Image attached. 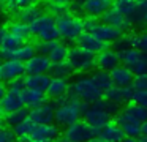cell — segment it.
Masks as SVG:
<instances>
[{
	"mask_svg": "<svg viewBox=\"0 0 147 142\" xmlns=\"http://www.w3.org/2000/svg\"><path fill=\"white\" fill-rule=\"evenodd\" d=\"M84 106L79 100L73 98L71 95L55 101V125L59 128H68V126L74 125L79 122V118L84 114Z\"/></svg>",
	"mask_w": 147,
	"mask_h": 142,
	"instance_id": "obj_1",
	"label": "cell"
},
{
	"mask_svg": "<svg viewBox=\"0 0 147 142\" xmlns=\"http://www.w3.org/2000/svg\"><path fill=\"white\" fill-rule=\"evenodd\" d=\"M70 95L76 100H79L82 104H95L98 103L100 100L105 98V93L98 88L96 82L93 81L92 76H78L73 82H71V90Z\"/></svg>",
	"mask_w": 147,
	"mask_h": 142,
	"instance_id": "obj_2",
	"label": "cell"
},
{
	"mask_svg": "<svg viewBox=\"0 0 147 142\" xmlns=\"http://www.w3.org/2000/svg\"><path fill=\"white\" fill-rule=\"evenodd\" d=\"M68 65L73 69L74 74L84 76L87 73L96 71V55L95 54L87 52L86 49L79 46L70 47V54H68Z\"/></svg>",
	"mask_w": 147,
	"mask_h": 142,
	"instance_id": "obj_3",
	"label": "cell"
},
{
	"mask_svg": "<svg viewBox=\"0 0 147 142\" xmlns=\"http://www.w3.org/2000/svg\"><path fill=\"white\" fill-rule=\"evenodd\" d=\"M57 27L60 38L67 43H78L79 38L86 33L84 19L78 14H67L57 19Z\"/></svg>",
	"mask_w": 147,
	"mask_h": 142,
	"instance_id": "obj_4",
	"label": "cell"
},
{
	"mask_svg": "<svg viewBox=\"0 0 147 142\" xmlns=\"http://www.w3.org/2000/svg\"><path fill=\"white\" fill-rule=\"evenodd\" d=\"M30 28H32L33 38H36L40 43L59 41V38H60L59 27H57V19L54 16L48 14V13H43L41 17L30 25Z\"/></svg>",
	"mask_w": 147,
	"mask_h": 142,
	"instance_id": "obj_5",
	"label": "cell"
},
{
	"mask_svg": "<svg viewBox=\"0 0 147 142\" xmlns=\"http://www.w3.org/2000/svg\"><path fill=\"white\" fill-rule=\"evenodd\" d=\"M84 25H86L87 33L95 35L98 40H101L103 43H106V44H114L115 41L123 35L120 30H117V28L111 27V25L105 24V22H101V21L92 19V17L84 19Z\"/></svg>",
	"mask_w": 147,
	"mask_h": 142,
	"instance_id": "obj_6",
	"label": "cell"
},
{
	"mask_svg": "<svg viewBox=\"0 0 147 142\" xmlns=\"http://www.w3.org/2000/svg\"><path fill=\"white\" fill-rule=\"evenodd\" d=\"M38 54L46 55L52 62V65L55 63H63L68 60V54H70V47H67V44L62 41H51V43H38L36 44Z\"/></svg>",
	"mask_w": 147,
	"mask_h": 142,
	"instance_id": "obj_7",
	"label": "cell"
},
{
	"mask_svg": "<svg viewBox=\"0 0 147 142\" xmlns=\"http://www.w3.org/2000/svg\"><path fill=\"white\" fill-rule=\"evenodd\" d=\"M63 136L67 139H70L71 142H89V141H92V139L98 137L100 133L96 131L95 128H92L87 122L79 120V122H76L74 125L65 128Z\"/></svg>",
	"mask_w": 147,
	"mask_h": 142,
	"instance_id": "obj_8",
	"label": "cell"
},
{
	"mask_svg": "<svg viewBox=\"0 0 147 142\" xmlns=\"http://www.w3.org/2000/svg\"><path fill=\"white\" fill-rule=\"evenodd\" d=\"M84 122H87L92 128H95L96 131H101L109 122H112V117L109 114H106L101 107H98L96 104H90V106H84V114H82Z\"/></svg>",
	"mask_w": 147,
	"mask_h": 142,
	"instance_id": "obj_9",
	"label": "cell"
},
{
	"mask_svg": "<svg viewBox=\"0 0 147 142\" xmlns=\"http://www.w3.org/2000/svg\"><path fill=\"white\" fill-rule=\"evenodd\" d=\"M24 74H26V63L19 62L16 59L3 60L2 65H0V77H2V81L5 84L22 79Z\"/></svg>",
	"mask_w": 147,
	"mask_h": 142,
	"instance_id": "obj_10",
	"label": "cell"
},
{
	"mask_svg": "<svg viewBox=\"0 0 147 142\" xmlns=\"http://www.w3.org/2000/svg\"><path fill=\"white\" fill-rule=\"evenodd\" d=\"M22 44L24 43L19 40V38H16L14 35L10 33L7 24L2 27V30H0V54H2L3 60L13 59V52L16 49H19Z\"/></svg>",
	"mask_w": 147,
	"mask_h": 142,
	"instance_id": "obj_11",
	"label": "cell"
},
{
	"mask_svg": "<svg viewBox=\"0 0 147 142\" xmlns=\"http://www.w3.org/2000/svg\"><path fill=\"white\" fill-rule=\"evenodd\" d=\"M114 120L117 122V125L122 128V131L125 133L127 137L139 139L141 136H142V123H139L138 120H134L133 117L128 115L127 112H123V109H122V112L119 114Z\"/></svg>",
	"mask_w": 147,
	"mask_h": 142,
	"instance_id": "obj_12",
	"label": "cell"
},
{
	"mask_svg": "<svg viewBox=\"0 0 147 142\" xmlns=\"http://www.w3.org/2000/svg\"><path fill=\"white\" fill-rule=\"evenodd\" d=\"M122 65V59L120 54L117 50H114L112 47L103 50L96 55V68L101 69V71H108L111 73L112 69H115L117 66Z\"/></svg>",
	"mask_w": 147,
	"mask_h": 142,
	"instance_id": "obj_13",
	"label": "cell"
},
{
	"mask_svg": "<svg viewBox=\"0 0 147 142\" xmlns=\"http://www.w3.org/2000/svg\"><path fill=\"white\" fill-rule=\"evenodd\" d=\"M55 104L54 103H45L43 106L30 110V118L36 125H52L55 123Z\"/></svg>",
	"mask_w": 147,
	"mask_h": 142,
	"instance_id": "obj_14",
	"label": "cell"
},
{
	"mask_svg": "<svg viewBox=\"0 0 147 142\" xmlns=\"http://www.w3.org/2000/svg\"><path fill=\"white\" fill-rule=\"evenodd\" d=\"M134 93H136V90L133 87H115L114 85L111 90L105 93V98L122 107V106H128L130 103H133Z\"/></svg>",
	"mask_w": 147,
	"mask_h": 142,
	"instance_id": "obj_15",
	"label": "cell"
},
{
	"mask_svg": "<svg viewBox=\"0 0 147 142\" xmlns=\"http://www.w3.org/2000/svg\"><path fill=\"white\" fill-rule=\"evenodd\" d=\"M0 107L2 112L5 114H11V112H18V110L26 107V101H24V93H16V92L8 90L7 93L2 96L0 100Z\"/></svg>",
	"mask_w": 147,
	"mask_h": 142,
	"instance_id": "obj_16",
	"label": "cell"
},
{
	"mask_svg": "<svg viewBox=\"0 0 147 142\" xmlns=\"http://www.w3.org/2000/svg\"><path fill=\"white\" fill-rule=\"evenodd\" d=\"M101 22H105V24L111 25V27L117 28V30H120L122 33H127V32H130L131 28H133V24L130 22V19L125 17L122 13H119L117 9L112 6L109 11H106V14L101 17Z\"/></svg>",
	"mask_w": 147,
	"mask_h": 142,
	"instance_id": "obj_17",
	"label": "cell"
},
{
	"mask_svg": "<svg viewBox=\"0 0 147 142\" xmlns=\"http://www.w3.org/2000/svg\"><path fill=\"white\" fill-rule=\"evenodd\" d=\"M52 69V62L46 55L36 54L32 60L26 63V76H33V74H48Z\"/></svg>",
	"mask_w": 147,
	"mask_h": 142,
	"instance_id": "obj_18",
	"label": "cell"
},
{
	"mask_svg": "<svg viewBox=\"0 0 147 142\" xmlns=\"http://www.w3.org/2000/svg\"><path fill=\"white\" fill-rule=\"evenodd\" d=\"M112 8L111 2L106 0H89V2H82V13L86 14V17H103L106 14V11Z\"/></svg>",
	"mask_w": 147,
	"mask_h": 142,
	"instance_id": "obj_19",
	"label": "cell"
},
{
	"mask_svg": "<svg viewBox=\"0 0 147 142\" xmlns=\"http://www.w3.org/2000/svg\"><path fill=\"white\" fill-rule=\"evenodd\" d=\"M78 46L82 47V49H86L87 52H90V54H95V55H98L100 52H103V50H106V49L111 47L109 44H106V43H103L101 40H98L95 35L87 33V32L79 38Z\"/></svg>",
	"mask_w": 147,
	"mask_h": 142,
	"instance_id": "obj_20",
	"label": "cell"
},
{
	"mask_svg": "<svg viewBox=\"0 0 147 142\" xmlns=\"http://www.w3.org/2000/svg\"><path fill=\"white\" fill-rule=\"evenodd\" d=\"M111 77H112V82H114L115 87H133L136 74L128 66L120 65L111 71Z\"/></svg>",
	"mask_w": 147,
	"mask_h": 142,
	"instance_id": "obj_21",
	"label": "cell"
},
{
	"mask_svg": "<svg viewBox=\"0 0 147 142\" xmlns=\"http://www.w3.org/2000/svg\"><path fill=\"white\" fill-rule=\"evenodd\" d=\"M70 90H71V82H68V79L52 77L46 95H48V98H52V100L57 101V100H60V98L68 96V95H70Z\"/></svg>",
	"mask_w": 147,
	"mask_h": 142,
	"instance_id": "obj_22",
	"label": "cell"
},
{
	"mask_svg": "<svg viewBox=\"0 0 147 142\" xmlns=\"http://www.w3.org/2000/svg\"><path fill=\"white\" fill-rule=\"evenodd\" d=\"M98 137L101 139L103 142H122L127 136H125L123 131H122L120 126L117 125V122L112 120V122H109L108 125L100 131Z\"/></svg>",
	"mask_w": 147,
	"mask_h": 142,
	"instance_id": "obj_23",
	"label": "cell"
},
{
	"mask_svg": "<svg viewBox=\"0 0 147 142\" xmlns=\"http://www.w3.org/2000/svg\"><path fill=\"white\" fill-rule=\"evenodd\" d=\"M60 129L55 123L52 125H38L33 133L32 139H36V141H49V142H55L59 137H60Z\"/></svg>",
	"mask_w": 147,
	"mask_h": 142,
	"instance_id": "obj_24",
	"label": "cell"
},
{
	"mask_svg": "<svg viewBox=\"0 0 147 142\" xmlns=\"http://www.w3.org/2000/svg\"><path fill=\"white\" fill-rule=\"evenodd\" d=\"M8 30H10L11 35H14L16 38H19L22 43H29V40L33 36L32 35V28H30L29 24L19 21V19H14V21L8 22Z\"/></svg>",
	"mask_w": 147,
	"mask_h": 142,
	"instance_id": "obj_25",
	"label": "cell"
},
{
	"mask_svg": "<svg viewBox=\"0 0 147 142\" xmlns=\"http://www.w3.org/2000/svg\"><path fill=\"white\" fill-rule=\"evenodd\" d=\"M46 11H48V14H51L55 19H59L62 16L73 14V3L62 2V0H54V2L46 3Z\"/></svg>",
	"mask_w": 147,
	"mask_h": 142,
	"instance_id": "obj_26",
	"label": "cell"
},
{
	"mask_svg": "<svg viewBox=\"0 0 147 142\" xmlns=\"http://www.w3.org/2000/svg\"><path fill=\"white\" fill-rule=\"evenodd\" d=\"M24 101H26V107H30V110H33L36 107L43 106L45 103H48V95H46V92L27 88L26 93H24Z\"/></svg>",
	"mask_w": 147,
	"mask_h": 142,
	"instance_id": "obj_27",
	"label": "cell"
},
{
	"mask_svg": "<svg viewBox=\"0 0 147 142\" xmlns=\"http://www.w3.org/2000/svg\"><path fill=\"white\" fill-rule=\"evenodd\" d=\"M24 79H26L27 88H33V90H40V92H48L52 77L49 74H33V76H26Z\"/></svg>",
	"mask_w": 147,
	"mask_h": 142,
	"instance_id": "obj_28",
	"label": "cell"
},
{
	"mask_svg": "<svg viewBox=\"0 0 147 142\" xmlns=\"http://www.w3.org/2000/svg\"><path fill=\"white\" fill-rule=\"evenodd\" d=\"M41 14H43V9H41V6L38 5V3H30L27 8H24L22 11L19 13V16H18V19L19 21H22V22H26V24H29V25H32L35 21H38L40 17H41Z\"/></svg>",
	"mask_w": 147,
	"mask_h": 142,
	"instance_id": "obj_29",
	"label": "cell"
},
{
	"mask_svg": "<svg viewBox=\"0 0 147 142\" xmlns=\"http://www.w3.org/2000/svg\"><path fill=\"white\" fill-rule=\"evenodd\" d=\"M120 59H122V65L128 66L130 69H134L144 59H146V54H142L138 49L131 47V49H128V50H125V52L120 54Z\"/></svg>",
	"mask_w": 147,
	"mask_h": 142,
	"instance_id": "obj_30",
	"label": "cell"
},
{
	"mask_svg": "<svg viewBox=\"0 0 147 142\" xmlns=\"http://www.w3.org/2000/svg\"><path fill=\"white\" fill-rule=\"evenodd\" d=\"M29 117H30V110L27 109V107H24V109L18 110V112L5 114L3 115V123H5V126L14 129L18 125H21V123H22L24 120H27Z\"/></svg>",
	"mask_w": 147,
	"mask_h": 142,
	"instance_id": "obj_31",
	"label": "cell"
},
{
	"mask_svg": "<svg viewBox=\"0 0 147 142\" xmlns=\"http://www.w3.org/2000/svg\"><path fill=\"white\" fill-rule=\"evenodd\" d=\"M38 54V49H36V44H32V43H24L19 49H16L13 52V59L19 60L22 63H27L29 60H32L33 57Z\"/></svg>",
	"mask_w": 147,
	"mask_h": 142,
	"instance_id": "obj_32",
	"label": "cell"
},
{
	"mask_svg": "<svg viewBox=\"0 0 147 142\" xmlns=\"http://www.w3.org/2000/svg\"><path fill=\"white\" fill-rule=\"evenodd\" d=\"M90 76L93 77V81L96 82L98 88L103 92V93L109 92L112 87H114V82H112L111 73H108V71H101V69H96V71H93Z\"/></svg>",
	"mask_w": 147,
	"mask_h": 142,
	"instance_id": "obj_33",
	"label": "cell"
},
{
	"mask_svg": "<svg viewBox=\"0 0 147 142\" xmlns=\"http://www.w3.org/2000/svg\"><path fill=\"white\" fill-rule=\"evenodd\" d=\"M112 6L119 13H122L125 17L130 19V22L133 21V17L136 16V11H138V2H133V0H119V2L112 3Z\"/></svg>",
	"mask_w": 147,
	"mask_h": 142,
	"instance_id": "obj_34",
	"label": "cell"
},
{
	"mask_svg": "<svg viewBox=\"0 0 147 142\" xmlns=\"http://www.w3.org/2000/svg\"><path fill=\"white\" fill-rule=\"evenodd\" d=\"M32 2L29 0H10V2H3L2 3V8H3L5 14H10V16H19V13L22 11L24 8L30 5Z\"/></svg>",
	"mask_w": 147,
	"mask_h": 142,
	"instance_id": "obj_35",
	"label": "cell"
},
{
	"mask_svg": "<svg viewBox=\"0 0 147 142\" xmlns=\"http://www.w3.org/2000/svg\"><path fill=\"white\" fill-rule=\"evenodd\" d=\"M123 112H127L128 115L133 117L134 120H138L139 123L147 122V107L139 106V104H136V103H130L128 106H125Z\"/></svg>",
	"mask_w": 147,
	"mask_h": 142,
	"instance_id": "obj_36",
	"label": "cell"
},
{
	"mask_svg": "<svg viewBox=\"0 0 147 142\" xmlns=\"http://www.w3.org/2000/svg\"><path fill=\"white\" fill-rule=\"evenodd\" d=\"M36 123L33 122L32 118H27V120H24L22 123H21V125H18L16 128L13 129L14 133H16V136L19 139H24V137H32L33 136V133H35V129H36Z\"/></svg>",
	"mask_w": 147,
	"mask_h": 142,
	"instance_id": "obj_37",
	"label": "cell"
},
{
	"mask_svg": "<svg viewBox=\"0 0 147 142\" xmlns=\"http://www.w3.org/2000/svg\"><path fill=\"white\" fill-rule=\"evenodd\" d=\"M131 41H133L134 49H138L139 52H142L147 55V28L131 33Z\"/></svg>",
	"mask_w": 147,
	"mask_h": 142,
	"instance_id": "obj_38",
	"label": "cell"
},
{
	"mask_svg": "<svg viewBox=\"0 0 147 142\" xmlns=\"http://www.w3.org/2000/svg\"><path fill=\"white\" fill-rule=\"evenodd\" d=\"M71 74H74V73H73V69L70 68L68 62H63V63H55V65H52V69H51V77L68 79Z\"/></svg>",
	"mask_w": 147,
	"mask_h": 142,
	"instance_id": "obj_39",
	"label": "cell"
},
{
	"mask_svg": "<svg viewBox=\"0 0 147 142\" xmlns=\"http://www.w3.org/2000/svg\"><path fill=\"white\" fill-rule=\"evenodd\" d=\"M111 47H112L114 50H117L119 54H122V52H125V50L131 49V47H133V41H131V33H123L117 41H115L114 44H112Z\"/></svg>",
	"mask_w": 147,
	"mask_h": 142,
	"instance_id": "obj_40",
	"label": "cell"
},
{
	"mask_svg": "<svg viewBox=\"0 0 147 142\" xmlns=\"http://www.w3.org/2000/svg\"><path fill=\"white\" fill-rule=\"evenodd\" d=\"M98 107H101L103 110H105L106 114H109L111 117H117L119 114L122 112V109H120V106L119 104H115V103H112V101H109V100H106V98H103V100H100L98 103H95Z\"/></svg>",
	"mask_w": 147,
	"mask_h": 142,
	"instance_id": "obj_41",
	"label": "cell"
},
{
	"mask_svg": "<svg viewBox=\"0 0 147 142\" xmlns=\"http://www.w3.org/2000/svg\"><path fill=\"white\" fill-rule=\"evenodd\" d=\"M0 142H19V137L11 128L3 125V128L0 131Z\"/></svg>",
	"mask_w": 147,
	"mask_h": 142,
	"instance_id": "obj_42",
	"label": "cell"
},
{
	"mask_svg": "<svg viewBox=\"0 0 147 142\" xmlns=\"http://www.w3.org/2000/svg\"><path fill=\"white\" fill-rule=\"evenodd\" d=\"M133 88L136 92H147V73L146 74H139L134 77Z\"/></svg>",
	"mask_w": 147,
	"mask_h": 142,
	"instance_id": "obj_43",
	"label": "cell"
},
{
	"mask_svg": "<svg viewBox=\"0 0 147 142\" xmlns=\"http://www.w3.org/2000/svg\"><path fill=\"white\" fill-rule=\"evenodd\" d=\"M133 103L147 107V92H136L134 98H133Z\"/></svg>",
	"mask_w": 147,
	"mask_h": 142,
	"instance_id": "obj_44",
	"label": "cell"
},
{
	"mask_svg": "<svg viewBox=\"0 0 147 142\" xmlns=\"http://www.w3.org/2000/svg\"><path fill=\"white\" fill-rule=\"evenodd\" d=\"M55 142H71V141H70V139H67V137H65L63 134H62V136H60V137H59V139H57V141H55Z\"/></svg>",
	"mask_w": 147,
	"mask_h": 142,
	"instance_id": "obj_45",
	"label": "cell"
},
{
	"mask_svg": "<svg viewBox=\"0 0 147 142\" xmlns=\"http://www.w3.org/2000/svg\"><path fill=\"white\" fill-rule=\"evenodd\" d=\"M122 142H139V139H134V137H125Z\"/></svg>",
	"mask_w": 147,
	"mask_h": 142,
	"instance_id": "obj_46",
	"label": "cell"
},
{
	"mask_svg": "<svg viewBox=\"0 0 147 142\" xmlns=\"http://www.w3.org/2000/svg\"><path fill=\"white\" fill-rule=\"evenodd\" d=\"M142 136H147V122L142 123Z\"/></svg>",
	"mask_w": 147,
	"mask_h": 142,
	"instance_id": "obj_47",
	"label": "cell"
},
{
	"mask_svg": "<svg viewBox=\"0 0 147 142\" xmlns=\"http://www.w3.org/2000/svg\"><path fill=\"white\" fill-rule=\"evenodd\" d=\"M139 142H147V136H141V137H139Z\"/></svg>",
	"mask_w": 147,
	"mask_h": 142,
	"instance_id": "obj_48",
	"label": "cell"
},
{
	"mask_svg": "<svg viewBox=\"0 0 147 142\" xmlns=\"http://www.w3.org/2000/svg\"><path fill=\"white\" fill-rule=\"evenodd\" d=\"M89 142H103V141L100 137H95V139H92V141H89Z\"/></svg>",
	"mask_w": 147,
	"mask_h": 142,
	"instance_id": "obj_49",
	"label": "cell"
},
{
	"mask_svg": "<svg viewBox=\"0 0 147 142\" xmlns=\"http://www.w3.org/2000/svg\"><path fill=\"white\" fill-rule=\"evenodd\" d=\"M146 25H147V14H146Z\"/></svg>",
	"mask_w": 147,
	"mask_h": 142,
	"instance_id": "obj_50",
	"label": "cell"
}]
</instances>
